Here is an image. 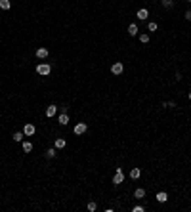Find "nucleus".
Instances as JSON below:
<instances>
[{"mask_svg":"<svg viewBox=\"0 0 191 212\" xmlns=\"http://www.w3.org/2000/svg\"><path fill=\"white\" fill-rule=\"evenodd\" d=\"M50 71H52V65H50V63H38V65H37V73H38L40 76L50 75Z\"/></svg>","mask_w":191,"mask_h":212,"instance_id":"obj_1","label":"nucleus"},{"mask_svg":"<svg viewBox=\"0 0 191 212\" xmlns=\"http://www.w3.org/2000/svg\"><path fill=\"white\" fill-rule=\"evenodd\" d=\"M122 182H124V172H122V168L118 166V168H115V176H113V183H115V186H121Z\"/></svg>","mask_w":191,"mask_h":212,"instance_id":"obj_2","label":"nucleus"},{"mask_svg":"<svg viewBox=\"0 0 191 212\" xmlns=\"http://www.w3.org/2000/svg\"><path fill=\"white\" fill-rule=\"evenodd\" d=\"M73 132L76 134V136H82V134L88 132V124H86V122H76L75 128H73Z\"/></svg>","mask_w":191,"mask_h":212,"instance_id":"obj_3","label":"nucleus"},{"mask_svg":"<svg viewBox=\"0 0 191 212\" xmlns=\"http://www.w3.org/2000/svg\"><path fill=\"white\" fill-rule=\"evenodd\" d=\"M122 71H124L122 61H115V63L111 65V73H113V75H122Z\"/></svg>","mask_w":191,"mask_h":212,"instance_id":"obj_4","label":"nucleus"},{"mask_svg":"<svg viewBox=\"0 0 191 212\" xmlns=\"http://www.w3.org/2000/svg\"><path fill=\"white\" fill-rule=\"evenodd\" d=\"M34 132H37V126H34V124H31V122H27L25 126H23V134H25V136H34Z\"/></svg>","mask_w":191,"mask_h":212,"instance_id":"obj_5","label":"nucleus"},{"mask_svg":"<svg viewBox=\"0 0 191 212\" xmlns=\"http://www.w3.org/2000/svg\"><path fill=\"white\" fill-rule=\"evenodd\" d=\"M136 17H138L140 21H145L147 17H149V10H147V8H140V10L136 12Z\"/></svg>","mask_w":191,"mask_h":212,"instance_id":"obj_6","label":"nucleus"},{"mask_svg":"<svg viewBox=\"0 0 191 212\" xmlns=\"http://www.w3.org/2000/svg\"><path fill=\"white\" fill-rule=\"evenodd\" d=\"M55 113H58V105H48L46 111H44V115L48 118H52V117H55Z\"/></svg>","mask_w":191,"mask_h":212,"instance_id":"obj_7","label":"nucleus"},{"mask_svg":"<svg viewBox=\"0 0 191 212\" xmlns=\"http://www.w3.org/2000/svg\"><path fill=\"white\" fill-rule=\"evenodd\" d=\"M34 54H37V58H38V59H46L48 55H50L48 48H37V52H34Z\"/></svg>","mask_w":191,"mask_h":212,"instance_id":"obj_8","label":"nucleus"},{"mask_svg":"<svg viewBox=\"0 0 191 212\" xmlns=\"http://www.w3.org/2000/svg\"><path fill=\"white\" fill-rule=\"evenodd\" d=\"M55 149H65V145H67V140L65 138H55Z\"/></svg>","mask_w":191,"mask_h":212,"instance_id":"obj_9","label":"nucleus"},{"mask_svg":"<svg viewBox=\"0 0 191 212\" xmlns=\"http://www.w3.org/2000/svg\"><path fill=\"white\" fill-rule=\"evenodd\" d=\"M58 122H59L61 126H67V124H69V115H67V113H61V115L58 117Z\"/></svg>","mask_w":191,"mask_h":212,"instance_id":"obj_10","label":"nucleus"},{"mask_svg":"<svg viewBox=\"0 0 191 212\" xmlns=\"http://www.w3.org/2000/svg\"><path fill=\"white\" fill-rule=\"evenodd\" d=\"M138 31H140V29H138L136 23H130V25H128V34H130V37H138Z\"/></svg>","mask_w":191,"mask_h":212,"instance_id":"obj_11","label":"nucleus"},{"mask_svg":"<svg viewBox=\"0 0 191 212\" xmlns=\"http://www.w3.org/2000/svg\"><path fill=\"white\" fill-rule=\"evenodd\" d=\"M140 176H141V168H132L130 170V178L132 180H138Z\"/></svg>","mask_w":191,"mask_h":212,"instance_id":"obj_12","label":"nucleus"},{"mask_svg":"<svg viewBox=\"0 0 191 212\" xmlns=\"http://www.w3.org/2000/svg\"><path fill=\"white\" fill-rule=\"evenodd\" d=\"M134 197H136V199H143V197H145V189L143 187H138L136 191H134Z\"/></svg>","mask_w":191,"mask_h":212,"instance_id":"obj_13","label":"nucleus"},{"mask_svg":"<svg viewBox=\"0 0 191 212\" xmlns=\"http://www.w3.org/2000/svg\"><path fill=\"white\" fill-rule=\"evenodd\" d=\"M166 201H168V195L164 191H159L157 193V203H166Z\"/></svg>","mask_w":191,"mask_h":212,"instance_id":"obj_14","label":"nucleus"},{"mask_svg":"<svg viewBox=\"0 0 191 212\" xmlns=\"http://www.w3.org/2000/svg\"><path fill=\"white\" fill-rule=\"evenodd\" d=\"M23 138H25V134H23V132H13V136H12V140H13V141H17V143H19V141H23Z\"/></svg>","mask_w":191,"mask_h":212,"instance_id":"obj_15","label":"nucleus"},{"mask_svg":"<svg viewBox=\"0 0 191 212\" xmlns=\"http://www.w3.org/2000/svg\"><path fill=\"white\" fill-rule=\"evenodd\" d=\"M21 147H23L25 153H31V151H33V143H31V141H23V143H21Z\"/></svg>","mask_w":191,"mask_h":212,"instance_id":"obj_16","label":"nucleus"},{"mask_svg":"<svg viewBox=\"0 0 191 212\" xmlns=\"http://www.w3.org/2000/svg\"><path fill=\"white\" fill-rule=\"evenodd\" d=\"M44 155H46V159H54L55 155H58V151H55V147H50V149H48Z\"/></svg>","mask_w":191,"mask_h":212,"instance_id":"obj_17","label":"nucleus"},{"mask_svg":"<svg viewBox=\"0 0 191 212\" xmlns=\"http://www.w3.org/2000/svg\"><path fill=\"white\" fill-rule=\"evenodd\" d=\"M0 8H2V10H10L12 8V2H10V0H0Z\"/></svg>","mask_w":191,"mask_h":212,"instance_id":"obj_18","label":"nucleus"},{"mask_svg":"<svg viewBox=\"0 0 191 212\" xmlns=\"http://www.w3.org/2000/svg\"><path fill=\"white\" fill-rule=\"evenodd\" d=\"M86 208H88L90 212H94V210H97V203H96V201H90V203L86 204Z\"/></svg>","mask_w":191,"mask_h":212,"instance_id":"obj_19","label":"nucleus"},{"mask_svg":"<svg viewBox=\"0 0 191 212\" xmlns=\"http://www.w3.org/2000/svg\"><path fill=\"white\" fill-rule=\"evenodd\" d=\"M147 31L157 33V23H155V21H149V23H147Z\"/></svg>","mask_w":191,"mask_h":212,"instance_id":"obj_20","label":"nucleus"},{"mask_svg":"<svg viewBox=\"0 0 191 212\" xmlns=\"http://www.w3.org/2000/svg\"><path fill=\"white\" fill-rule=\"evenodd\" d=\"M140 42H141V44H147V42H149V34H140Z\"/></svg>","mask_w":191,"mask_h":212,"instance_id":"obj_21","label":"nucleus"},{"mask_svg":"<svg viewBox=\"0 0 191 212\" xmlns=\"http://www.w3.org/2000/svg\"><path fill=\"white\" fill-rule=\"evenodd\" d=\"M162 6H164L166 10H168V8H172V6H174V0H162Z\"/></svg>","mask_w":191,"mask_h":212,"instance_id":"obj_22","label":"nucleus"},{"mask_svg":"<svg viewBox=\"0 0 191 212\" xmlns=\"http://www.w3.org/2000/svg\"><path fill=\"white\" fill-rule=\"evenodd\" d=\"M132 210H134V212H143L145 208H143V207H141V204H136V207H134Z\"/></svg>","mask_w":191,"mask_h":212,"instance_id":"obj_23","label":"nucleus"},{"mask_svg":"<svg viewBox=\"0 0 191 212\" xmlns=\"http://www.w3.org/2000/svg\"><path fill=\"white\" fill-rule=\"evenodd\" d=\"M162 105H164V107H170V109L176 107V103H174V101H166V103H162Z\"/></svg>","mask_w":191,"mask_h":212,"instance_id":"obj_24","label":"nucleus"},{"mask_svg":"<svg viewBox=\"0 0 191 212\" xmlns=\"http://www.w3.org/2000/svg\"><path fill=\"white\" fill-rule=\"evenodd\" d=\"M183 16H186V19H187V21H191V10H187L186 13H183Z\"/></svg>","mask_w":191,"mask_h":212,"instance_id":"obj_25","label":"nucleus"},{"mask_svg":"<svg viewBox=\"0 0 191 212\" xmlns=\"http://www.w3.org/2000/svg\"><path fill=\"white\" fill-rule=\"evenodd\" d=\"M187 97H189V101H191V92H189V94H187Z\"/></svg>","mask_w":191,"mask_h":212,"instance_id":"obj_26","label":"nucleus"},{"mask_svg":"<svg viewBox=\"0 0 191 212\" xmlns=\"http://www.w3.org/2000/svg\"><path fill=\"white\" fill-rule=\"evenodd\" d=\"M153 2H157V0H153Z\"/></svg>","mask_w":191,"mask_h":212,"instance_id":"obj_27","label":"nucleus"},{"mask_svg":"<svg viewBox=\"0 0 191 212\" xmlns=\"http://www.w3.org/2000/svg\"><path fill=\"white\" fill-rule=\"evenodd\" d=\"M187 2H191V0H187Z\"/></svg>","mask_w":191,"mask_h":212,"instance_id":"obj_28","label":"nucleus"}]
</instances>
